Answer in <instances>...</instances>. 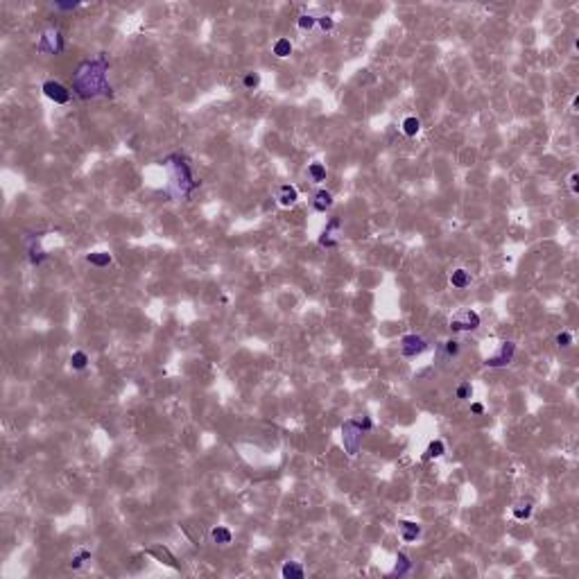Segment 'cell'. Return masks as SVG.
Instances as JSON below:
<instances>
[{"label": "cell", "mask_w": 579, "mask_h": 579, "mask_svg": "<svg viewBox=\"0 0 579 579\" xmlns=\"http://www.w3.org/2000/svg\"><path fill=\"white\" fill-rule=\"evenodd\" d=\"M471 394H473L471 382H461L460 387H457V398H471Z\"/></svg>", "instance_id": "cell-29"}, {"label": "cell", "mask_w": 579, "mask_h": 579, "mask_svg": "<svg viewBox=\"0 0 579 579\" xmlns=\"http://www.w3.org/2000/svg\"><path fill=\"white\" fill-rule=\"evenodd\" d=\"M296 23H299V27H301V30H312V27H315V23H317V18H315V14H301Z\"/></svg>", "instance_id": "cell-25"}, {"label": "cell", "mask_w": 579, "mask_h": 579, "mask_svg": "<svg viewBox=\"0 0 579 579\" xmlns=\"http://www.w3.org/2000/svg\"><path fill=\"white\" fill-rule=\"evenodd\" d=\"M276 199H278V204L288 208V206H292V204L296 202V199H299V192H296L294 186H288V184H285V186H281V188H278Z\"/></svg>", "instance_id": "cell-11"}, {"label": "cell", "mask_w": 579, "mask_h": 579, "mask_svg": "<svg viewBox=\"0 0 579 579\" xmlns=\"http://www.w3.org/2000/svg\"><path fill=\"white\" fill-rule=\"evenodd\" d=\"M88 364V356H86L84 351H75L70 356V367L72 369H77V371H82V369Z\"/></svg>", "instance_id": "cell-21"}, {"label": "cell", "mask_w": 579, "mask_h": 579, "mask_svg": "<svg viewBox=\"0 0 579 579\" xmlns=\"http://www.w3.org/2000/svg\"><path fill=\"white\" fill-rule=\"evenodd\" d=\"M557 344H559L561 349H568V346L573 344V335H570V333H559V335H557Z\"/></svg>", "instance_id": "cell-31"}, {"label": "cell", "mask_w": 579, "mask_h": 579, "mask_svg": "<svg viewBox=\"0 0 579 579\" xmlns=\"http://www.w3.org/2000/svg\"><path fill=\"white\" fill-rule=\"evenodd\" d=\"M421 132V122H419V118H414V116H408V118L403 120V134L405 136H416V134Z\"/></svg>", "instance_id": "cell-16"}, {"label": "cell", "mask_w": 579, "mask_h": 579, "mask_svg": "<svg viewBox=\"0 0 579 579\" xmlns=\"http://www.w3.org/2000/svg\"><path fill=\"white\" fill-rule=\"evenodd\" d=\"M106 72H109V64H106L104 54H100L93 61H82L72 77V91L84 100L98 98V95H111V84L106 79Z\"/></svg>", "instance_id": "cell-1"}, {"label": "cell", "mask_w": 579, "mask_h": 579, "mask_svg": "<svg viewBox=\"0 0 579 579\" xmlns=\"http://www.w3.org/2000/svg\"><path fill=\"white\" fill-rule=\"evenodd\" d=\"M283 577L285 579H303V575H306V570H303V566H299V563H294V561H288L283 566Z\"/></svg>", "instance_id": "cell-14"}, {"label": "cell", "mask_w": 579, "mask_h": 579, "mask_svg": "<svg viewBox=\"0 0 579 579\" xmlns=\"http://www.w3.org/2000/svg\"><path fill=\"white\" fill-rule=\"evenodd\" d=\"M242 84H244V88L254 91V88L260 84V75H258V72H247V75H244V79H242Z\"/></svg>", "instance_id": "cell-26"}, {"label": "cell", "mask_w": 579, "mask_h": 579, "mask_svg": "<svg viewBox=\"0 0 579 579\" xmlns=\"http://www.w3.org/2000/svg\"><path fill=\"white\" fill-rule=\"evenodd\" d=\"M398 529H401V539L405 541V543L416 541V536L421 534V527L416 525V523H412V520H401V523H398Z\"/></svg>", "instance_id": "cell-10"}, {"label": "cell", "mask_w": 579, "mask_h": 579, "mask_svg": "<svg viewBox=\"0 0 579 579\" xmlns=\"http://www.w3.org/2000/svg\"><path fill=\"white\" fill-rule=\"evenodd\" d=\"M428 349V342L421 335H405L401 340V353L405 358H416Z\"/></svg>", "instance_id": "cell-7"}, {"label": "cell", "mask_w": 579, "mask_h": 579, "mask_svg": "<svg viewBox=\"0 0 579 579\" xmlns=\"http://www.w3.org/2000/svg\"><path fill=\"white\" fill-rule=\"evenodd\" d=\"M36 50L41 52H48V54H59L64 50V36L57 27H48L46 32L41 34L39 43H36Z\"/></svg>", "instance_id": "cell-5"}, {"label": "cell", "mask_w": 579, "mask_h": 579, "mask_svg": "<svg viewBox=\"0 0 579 579\" xmlns=\"http://www.w3.org/2000/svg\"><path fill=\"white\" fill-rule=\"evenodd\" d=\"M86 559H91V552H88V550H79V552L75 554V557H72L70 568H75V570H77V568L82 566V563H84Z\"/></svg>", "instance_id": "cell-27"}, {"label": "cell", "mask_w": 579, "mask_h": 579, "mask_svg": "<svg viewBox=\"0 0 579 579\" xmlns=\"http://www.w3.org/2000/svg\"><path fill=\"white\" fill-rule=\"evenodd\" d=\"M443 351H446L448 358H455L457 353H460V342H455V340H450V342H443Z\"/></svg>", "instance_id": "cell-28"}, {"label": "cell", "mask_w": 579, "mask_h": 579, "mask_svg": "<svg viewBox=\"0 0 579 579\" xmlns=\"http://www.w3.org/2000/svg\"><path fill=\"white\" fill-rule=\"evenodd\" d=\"M290 52H292V43H290V39H278L276 43H274V54L276 57H290Z\"/></svg>", "instance_id": "cell-20"}, {"label": "cell", "mask_w": 579, "mask_h": 579, "mask_svg": "<svg viewBox=\"0 0 579 579\" xmlns=\"http://www.w3.org/2000/svg\"><path fill=\"white\" fill-rule=\"evenodd\" d=\"M333 206V195H330L328 190H319L315 195V202H312V208L319 213H324L326 208H330Z\"/></svg>", "instance_id": "cell-13"}, {"label": "cell", "mask_w": 579, "mask_h": 579, "mask_svg": "<svg viewBox=\"0 0 579 579\" xmlns=\"http://www.w3.org/2000/svg\"><path fill=\"white\" fill-rule=\"evenodd\" d=\"M480 326V315L471 308H464L450 317V330L461 333V330H475Z\"/></svg>", "instance_id": "cell-4"}, {"label": "cell", "mask_w": 579, "mask_h": 579, "mask_svg": "<svg viewBox=\"0 0 579 579\" xmlns=\"http://www.w3.org/2000/svg\"><path fill=\"white\" fill-rule=\"evenodd\" d=\"M443 453H446V446H443V441H441V439H434V441H430L428 450H426V457H441Z\"/></svg>", "instance_id": "cell-23"}, {"label": "cell", "mask_w": 579, "mask_h": 579, "mask_svg": "<svg viewBox=\"0 0 579 579\" xmlns=\"http://www.w3.org/2000/svg\"><path fill=\"white\" fill-rule=\"evenodd\" d=\"M211 536H213V541H215V543H220V545H226V543H231V539H233L226 527H213Z\"/></svg>", "instance_id": "cell-18"}, {"label": "cell", "mask_w": 579, "mask_h": 579, "mask_svg": "<svg viewBox=\"0 0 579 579\" xmlns=\"http://www.w3.org/2000/svg\"><path fill=\"white\" fill-rule=\"evenodd\" d=\"M30 260H32V265H41L43 260H46V251L41 249L39 244H34V242H30Z\"/></svg>", "instance_id": "cell-22"}, {"label": "cell", "mask_w": 579, "mask_h": 579, "mask_svg": "<svg viewBox=\"0 0 579 579\" xmlns=\"http://www.w3.org/2000/svg\"><path fill=\"white\" fill-rule=\"evenodd\" d=\"M471 412H473V414H482V412H484V405H482V403H471Z\"/></svg>", "instance_id": "cell-34"}, {"label": "cell", "mask_w": 579, "mask_h": 579, "mask_svg": "<svg viewBox=\"0 0 579 579\" xmlns=\"http://www.w3.org/2000/svg\"><path fill=\"white\" fill-rule=\"evenodd\" d=\"M513 518H518V520H525V518H529L532 516V502L527 500V502H520V505H516L513 507Z\"/></svg>", "instance_id": "cell-19"}, {"label": "cell", "mask_w": 579, "mask_h": 579, "mask_svg": "<svg viewBox=\"0 0 579 579\" xmlns=\"http://www.w3.org/2000/svg\"><path fill=\"white\" fill-rule=\"evenodd\" d=\"M513 356H516V344H513V342H502L500 349L495 351L494 356H489L484 364H487V367H491V369L507 367V364L513 360Z\"/></svg>", "instance_id": "cell-6"}, {"label": "cell", "mask_w": 579, "mask_h": 579, "mask_svg": "<svg viewBox=\"0 0 579 579\" xmlns=\"http://www.w3.org/2000/svg\"><path fill=\"white\" fill-rule=\"evenodd\" d=\"M450 285L457 290H464L471 285V274H468L466 270H455L450 272Z\"/></svg>", "instance_id": "cell-12"}, {"label": "cell", "mask_w": 579, "mask_h": 579, "mask_svg": "<svg viewBox=\"0 0 579 579\" xmlns=\"http://www.w3.org/2000/svg\"><path fill=\"white\" fill-rule=\"evenodd\" d=\"M362 432H364V430L358 426L356 419H351V421H346L342 426V443H344V450H346L351 457H356L358 450H360Z\"/></svg>", "instance_id": "cell-3"}, {"label": "cell", "mask_w": 579, "mask_h": 579, "mask_svg": "<svg viewBox=\"0 0 579 579\" xmlns=\"http://www.w3.org/2000/svg\"><path fill=\"white\" fill-rule=\"evenodd\" d=\"M337 231H340V220L333 217V220L328 222V226L324 229L322 238H319V244H324V247H335L337 244Z\"/></svg>", "instance_id": "cell-9"}, {"label": "cell", "mask_w": 579, "mask_h": 579, "mask_svg": "<svg viewBox=\"0 0 579 579\" xmlns=\"http://www.w3.org/2000/svg\"><path fill=\"white\" fill-rule=\"evenodd\" d=\"M409 568H412V561L408 559V554H403V552L396 554V566H394V570H392V575H398V577H403V575L408 573Z\"/></svg>", "instance_id": "cell-15"}, {"label": "cell", "mask_w": 579, "mask_h": 579, "mask_svg": "<svg viewBox=\"0 0 579 579\" xmlns=\"http://www.w3.org/2000/svg\"><path fill=\"white\" fill-rule=\"evenodd\" d=\"M356 421H358V426H360L362 430H371V428H374V423H371V419H369V416H362V419H356Z\"/></svg>", "instance_id": "cell-32"}, {"label": "cell", "mask_w": 579, "mask_h": 579, "mask_svg": "<svg viewBox=\"0 0 579 579\" xmlns=\"http://www.w3.org/2000/svg\"><path fill=\"white\" fill-rule=\"evenodd\" d=\"M43 93H46L48 100H52L57 104H66L68 100H70V91H68L64 84L54 82V79H48L46 84H43Z\"/></svg>", "instance_id": "cell-8"}, {"label": "cell", "mask_w": 579, "mask_h": 579, "mask_svg": "<svg viewBox=\"0 0 579 579\" xmlns=\"http://www.w3.org/2000/svg\"><path fill=\"white\" fill-rule=\"evenodd\" d=\"M317 23H319V27H322L324 32H330V30L335 27V20L330 18V16H322V18H317Z\"/></svg>", "instance_id": "cell-30"}, {"label": "cell", "mask_w": 579, "mask_h": 579, "mask_svg": "<svg viewBox=\"0 0 579 579\" xmlns=\"http://www.w3.org/2000/svg\"><path fill=\"white\" fill-rule=\"evenodd\" d=\"M308 174L312 177V181H324L326 179V168L322 163H312L308 168Z\"/></svg>", "instance_id": "cell-24"}, {"label": "cell", "mask_w": 579, "mask_h": 579, "mask_svg": "<svg viewBox=\"0 0 579 579\" xmlns=\"http://www.w3.org/2000/svg\"><path fill=\"white\" fill-rule=\"evenodd\" d=\"M577 179H579V174H577V172H575V174H570V190H573L575 195H577V192H579V188H577Z\"/></svg>", "instance_id": "cell-33"}, {"label": "cell", "mask_w": 579, "mask_h": 579, "mask_svg": "<svg viewBox=\"0 0 579 579\" xmlns=\"http://www.w3.org/2000/svg\"><path fill=\"white\" fill-rule=\"evenodd\" d=\"M54 7H57V9H64V12H68V9H75V7H79V5H77V2H72V5H70V2H68V5H64V2H57Z\"/></svg>", "instance_id": "cell-35"}, {"label": "cell", "mask_w": 579, "mask_h": 579, "mask_svg": "<svg viewBox=\"0 0 579 579\" xmlns=\"http://www.w3.org/2000/svg\"><path fill=\"white\" fill-rule=\"evenodd\" d=\"M163 168L165 172H168V195L174 199H184L188 197V192L192 190V188H197V181L192 179V172H190V165H188V161H186L184 156H179V154H174V156H168L163 161Z\"/></svg>", "instance_id": "cell-2"}, {"label": "cell", "mask_w": 579, "mask_h": 579, "mask_svg": "<svg viewBox=\"0 0 579 579\" xmlns=\"http://www.w3.org/2000/svg\"><path fill=\"white\" fill-rule=\"evenodd\" d=\"M86 260H88L91 265H95V267H106V265H111V254L95 251V254H88V256H86Z\"/></svg>", "instance_id": "cell-17"}]
</instances>
